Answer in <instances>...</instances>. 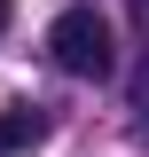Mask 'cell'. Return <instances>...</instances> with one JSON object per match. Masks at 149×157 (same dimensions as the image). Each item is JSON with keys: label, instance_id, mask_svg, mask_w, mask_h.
I'll list each match as a JSON object with an SVG mask.
<instances>
[{"label": "cell", "instance_id": "obj_5", "mask_svg": "<svg viewBox=\"0 0 149 157\" xmlns=\"http://www.w3.org/2000/svg\"><path fill=\"white\" fill-rule=\"evenodd\" d=\"M141 16H149V0H141Z\"/></svg>", "mask_w": 149, "mask_h": 157}, {"label": "cell", "instance_id": "obj_3", "mask_svg": "<svg viewBox=\"0 0 149 157\" xmlns=\"http://www.w3.org/2000/svg\"><path fill=\"white\" fill-rule=\"evenodd\" d=\"M133 134L149 141V63H141V71H133Z\"/></svg>", "mask_w": 149, "mask_h": 157}, {"label": "cell", "instance_id": "obj_4", "mask_svg": "<svg viewBox=\"0 0 149 157\" xmlns=\"http://www.w3.org/2000/svg\"><path fill=\"white\" fill-rule=\"evenodd\" d=\"M0 32H8V0H0Z\"/></svg>", "mask_w": 149, "mask_h": 157}, {"label": "cell", "instance_id": "obj_1", "mask_svg": "<svg viewBox=\"0 0 149 157\" xmlns=\"http://www.w3.org/2000/svg\"><path fill=\"white\" fill-rule=\"evenodd\" d=\"M47 55H55V71H71V78H102L110 71V24L94 16V8H63L55 16V32H47Z\"/></svg>", "mask_w": 149, "mask_h": 157}, {"label": "cell", "instance_id": "obj_2", "mask_svg": "<svg viewBox=\"0 0 149 157\" xmlns=\"http://www.w3.org/2000/svg\"><path fill=\"white\" fill-rule=\"evenodd\" d=\"M39 134H47V118H39V110H8V118H0V157H16V149H32Z\"/></svg>", "mask_w": 149, "mask_h": 157}]
</instances>
